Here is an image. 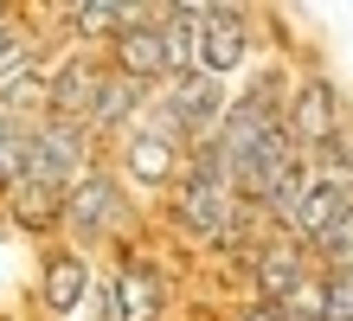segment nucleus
<instances>
[{"mask_svg": "<svg viewBox=\"0 0 353 321\" xmlns=\"http://www.w3.org/2000/svg\"><path fill=\"white\" fill-rule=\"evenodd\" d=\"M225 122V90H219V77H205V71H186V77H174V90H168V103H161V116H154V128L161 135H212V128Z\"/></svg>", "mask_w": 353, "mask_h": 321, "instance_id": "1", "label": "nucleus"}, {"mask_svg": "<svg viewBox=\"0 0 353 321\" xmlns=\"http://www.w3.org/2000/svg\"><path fill=\"white\" fill-rule=\"evenodd\" d=\"M347 206H353V174L347 167H321L315 180H302L296 206H289V225H296L302 238H327V231L347 219Z\"/></svg>", "mask_w": 353, "mask_h": 321, "instance_id": "2", "label": "nucleus"}, {"mask_svg": "<svg viewBox=\"0 0 353 321\" xmlns=\"http://www.w3.org/2000/svg\"><path fill=\"white\" fill-rule=\"evenodd\" d=\"M77 161H84V135H77L71 122H46L32 135V155H26V180H46L65 193L71 174H77Z\"/></svg>", "mask_w": 353, "mask_h": 321, "instance_id": "3", "label": "nucleus"}, {"mask_svg": "<svg viewBox=\"0 0 353 321\" xmlns=\"http://www.w3.org/2000/svg\"><path fill=\"white\" fill-rule=\"evenodd\" d=\"M238 193L225 186V180H212V174H193L180 186V225L186 231H199V238H225V231H232V206Z\"/></svg>", "mask_w": 353, "mask_h": 321, "instance_id": "4", "label": "nucleus"}, {"mask_svg": "<svg viewBox=\"0 0 353 321\" xmlns=\"http://www.w3.org/2000/svg\"><path fill=\"white\" fill-rule=\"evenodd\" d=\"M193 64L205 77H225L232 64H244V19L232 7H205L199 13V52H193Z\"/></svg>", "mask_w": 353, "mask_h": 321, "instance_id": "5", "label": "nucleus"}, {"mask_svg": "<svg viewBox=\"0 0 353 321\" xmlns=\"http://www.w3.org/2000/svg\"><path fill=\"white\" fill-rule=\"evenodd\" d=\"M334 128H341V103H334V90H327V84H302L283 135L296 142V148H334Z\"/></svg>", "mask_w": 353, "mask_h": 321, "instance_id": "6", "label": "nucleus"}, {"mask_svg": "<svg viewBox=\"0 0 353 321\" xmlns=\"http://www.w3.org/2000/svg\"><path fill=\"white\" fill-rule=\"evenodd\" d=\"M116 212H122V200H116V180H110V174H84V180L65 193V219L84 231V238L110 231V225H116Z\"/></svg>", "mask_w": 353, "mask_h": 321, "instance_id": "7", "label": "nucleus"}, {"mask_svg": "<svg viewBox=\"0 0 353 321\" xmlns=\"http://www.w3.org/2000/svg\"><path fill=\"white\" fill-rule=\"evenodd\" d=\"M110 302H116V321H161V309H168V289H161V276L148 264H129L110 283Z\"/></svg>", "mask_w": 353, "mask_h": 321, "instance_id": "8", "label": "nucleus"}, {"mask_svg": "<svg viewBox=\"0 0 353 321\" xmlns=\"http://www.w3.org/2000/svg\"><path fill=\"white\" fill-rule=\"evenodd\" d=\"M97 90H103V71H97V64H65V71L52 77V110H58V122L97 116Z\"/></svg>", "mask_w": 353, "mask_h": 321, "instance_id": "9", "label": "nucleus"}, {"mask_svg": "<svg viewBox=\"0 0 353 321\" xmlns=\"http://www.w3.org/2000/svg\"><path fill=\"white\" fill-rule=\"evenodd\" d=\"M154 71H168V52H161V32L154 26H129L116 39V77H154Z\"/></svg>", "mask_w": 353, "mask_h": 321, "instance_id": "10", "label": "nucleus"}, {"mask_svg": "<svg viewBox=\"0 0 353 321\" xmlns=\"http://www.w3.org/2000/svg\"><path fill=\"white\" fill-rule=\"evenodd\" d=\"M174 161H180V142L174 135H161V128H141V135L129 142V174L135 180H148V186H161L174 174Z\"/></svg>", "mask_w": 353, "mask_h": 321, "instance_id": "11", "label": "nucleus"}, {"mask_svg": "<svg viewBox=\"0 0 353 321\" xmlns=\"http://www.w3.org/2000/svg\"><path fill=\"white\" fill-rule=\"evenodd\" d=\"M161 52H168V71H193V52H199V7H174V13H161Z\"/></svg>", "mask_w": 353, "mask_h": 321, "instance_id": "12", "label": "nucleus"}, {"mask_svg": "<svg viewBox=\"0 0 353 321\" xmlns=\"http://www.w3.org/2000/svg\"><path fill=\"white\" fill-rule=\"evenodd\" d=\"M46 302L58 315H71L77 302H84V257H52L46 264Z\"/></svg>", "mask_w": 353, "mask_h": 321, "instance_id": "13", "label": "nucleus"}, {"mask_svg": "<svg viewBox=\"0 0 353 321\" xmlns=\"http://www.w3.org/2000/svg\"><path fill=\"white\" fill-rule=\"evenodd\" d=\"M7 200H13V212H19V219H26V225H46L52 212L65 206V193H58V186H46V180H26V174H19Z\"/></svg>", "mask_w": 353, "mask_h": 321, "instance_id": "14", "label": "nucleus"}, {"mask_svg": "<svg viewBox=\"0 0 353 321\" xmlns=\"http://www.w3.org/2000/svg\"><path fill=\"white\" fill-rule=\"evenodd\" d=\"M0 103H7V116H13V122H19V116H39V110H52V84L39 77V71H13V77H7V97H0Z\"/></svg>", "mask_w": 353, "mask_h": 321, "instance_id": "15", "label": "nucleus"}, {"mask_svg": "<svg viewBox=\"0 0 353 321\" xmlns=\"http://www.w3.org/2000/svg\"><path fill=\"white\" fill-rule=\"evenodd\" d=\"M257 283H263V295H270V302H283V295L302 283V257H296V251H263Z\"/></svg>", "mask_w": 353, "mask_h": 321, "instance_id": "16", "label": "nucleus"}, {"mask_svg": "<svg viewBox=\"0 0 353 321\" xmlns=\"http://www.w3.org/2000/svg\"><path fill=\"white\" fill-rule=\"evenodd\" d=\"M26 155H32V128H19L13 116H0V180H19L26 174Z\"/></svg>", "mask_w": 353, "mask_h": 321, "instance_id": "17", "label": "nucleus"}, {"mask_svg": "<svg viewBox=\"0 0 353 321\" xmlns=\"http://www.w3.org/2000/svg\"><path fill=\"white\" fill-rule=\"evenodd\" d=\"M141 103V84L135 77H103V90H97V116L90 122H122Z\"/></svg>", "mask_w": 353, "mask_h": 321, "instance_id": "18", "label": "nucleus"}, {"mask_svg": "<svg viewBox=\"0 0 353 321\" xmlns=\"http://www.w3.org/2000/svg\"><path fill=\"white\" fill-rule=\"evenodd\" d=\"M71 19H77V32H97V39H103V32L122 39V32L135 26V13H129V7H116V0H110V7H77Z\"/></svg>", "mask_w": 353, "mask_h": 321, "instance_id": "19", "label": "nucleus"}, {"mask_svg": "<svg viewBox=\"0 0 353 321\" xmlns=\"http://www.w3.org/2000/svg\"><path fill=\"white\" fill-rule=\"evenodd\" d=\"M321 321H353V270H327V283H321Z\"/></svg>", "mask_w": 353, "mask_h": 321, "instance_id": "20", "label": "nucleus"}, {"mask_svg": "<svg viewBox=\"0 0 353 321\" xmlns=\"http://www.w3.org/2000/svg\"><path fill=\"white\" fill-rule=\"evenodd\" d=\"M321 251H327V264H334V270H353V206H347V219L321 238Z\"/></svg>", "mask_w": 353, "mask_h": 321, "instance_id": "21", "label": "nucleus"}, {"mask_svg": "<svg viewBox=\"0 0 353 321\" xmlns=\"http://www.w3.org/2000/svg\"><path fill=\"white\" fill-rule=\"evenodd\" d=\"M19 64H26V39H19L13 26H0V77H13Z\"/></svg>", "mask_w": 353, "mask_h": 321, "instance_id": "22", "label": "nucleus"}, {"mask_svg": "<svg viewBox=\"0 0 353 321\" xmlns=\"http://www.w3.org/2000/svg\"><path fill=\"white\" fill-rule=\"evenodd\" d=\"M238 321H283V309H244Z\"/></svg>", "mask_w": 353, "mask_h": 321, "instance_id": "23", "label": "nucleus"}]
</instances>
